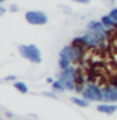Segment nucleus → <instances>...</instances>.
Wrapping results in <instances>:
<instances>
[{
    "instance_id": "f257e3e1",
    "label": "nucleus",
    "mask_w": 117,
    "mask_h": 120,
    "mask_svg": "<svg viewBox=\"0 0 117 120\" xmlns=\"http://www.w3.org/2000/svg\"><path fill=\"white\" fill-rule=\"evenodd\" d=\"M18 51L24 59H27L32 64H40L42 63V51L35 43H29V45L23 43V45L18 46Z\"/></svg>"
},
{
    "instance_id": "f03ea898",
    "label": "nucleus",
    "mask_w": 117,
    "mask_h": 120,
    "mask_svg": "<svg viewBox=\"0 0 117 120\" xmlns=\"http://www.w3.org/2000/svg\"><path fill=\"white\" fill-rule=\"evenodd\" d=\"M79 69L75 67V66H69L67 69H64L61 71V74H59V80L64 83V86H66V91H74L75 90V80H77V77H79Z\"/></svg>"
},
{
    "instance_id": "7ed1b4c3",
    "label": "nucleus",
    "mask_w": 117,
    "mask_h": 120,
    "mask_svg": "<svg viewBox=\"0 0 117 120\" xmlns=\"http://www.w3.org/2000/svg\"><path fill=\"white\" fill-rule=\"evenodd\" d=\"M82 96L88 101H95V102H103V88L96 85L95 82H88L85 85L83 91L80 93Z\"/></svg>"
},
{
    "instance_id": "20e7f679",
    "label": "nucleus",
    "mask_w": 117,
    "mask_h": 120,
    "mask_svg": "<svg viewBox=\"0 0 117 120\" xmlns=\"http://www.w3.org/2000/svg\"><path fill=\"white\" fill-rule=\"evenodd\" d=\"M24 19L31 26H45L48 22V15L42 10H27L24 13Z\"/></svg>"
},
{
    "instance_id": "39448f33",
    "label": "nucleus",
    "mask_w": 117,
    "mask_h": 120,
    "mask_svg": "<svg viewBox=\"0 0 117 120\" xmlns=\"http://www.w3.org/2000/svg\"><path fill=\"white\" fill-rule=\"evenodd\" d=\"M87 30H91V32H95V34H98L99 37H103L104 40H108L109 37V32L108 29L103 26V22H101V19H91L87 22Z\"/></svg>"
},
{
    "instance_id": "423d86ee",
    "label": "nucleus",
    "mask_w": 117,
    "mask_h": 120,
    "mask_svg": "<svg viewBox=\"0 0 117 120\" xmlns=\"http://www.w3.org/2000/svg\"><path fill=\"white\" fill-rule=\"evenodd\" d=\"M58 66H59V69L64 71V69H67L69 66H72V59L71 56H69V50H67V45L63 46L61 48V51H59V58H58Z\"/></svg>"
},
{
    "instance_id": "0eeeda50",
    "label": "nucleus",
    "mask_w": 117,
    "mask_h": 120,
    "mask_svg": "<svg viewBox=\"0 0 117 120\" xmlns=\"http://www.w3.org/2000/svg\"><path fill=\"white\" fill-rule=\"evenodd\" d=\"M103 102H117V86L106 85L103 88Z\"/></svg>"
},
{
    "instance_id": "6e6552de",
    "label": "nucleus",
    "mask_w": 117,
    "mask_h": 120,
    "mask_svg": "<svg viewBox=\"0 0 117 120\" xmlns=\"http://www.w3.org/2000/svg\"><path fill=\"white\" fill-rule=\"evenodd\" d=\"M96 111L108 114V115H112L114 112H117V104H114V102H101V104L96 106Z\"/></svg>"
},
{
    "instance_id": "1a4fd4ad",
    "label": "nucleus",
    "mask_w": 117,
    "mask_h": 120,
    "mask_svg": "<svg viewBox=\"0 0 117 120\" xmlns=\"http://www.w3.org/2000/svg\"><path fill=\"white\" fill-rule=\"evenodd\" d=\"M101 22H103V26L108 29V30H112V29L117 27V24L114 22V19L111 18L109 15H103V16H101Z\"/></svg>"
},
{
    "instance_id": "9d476101",
    "label": "nucleus",
    "mask_w": 117,
    "mask_h": 120,
    "mask_svg": "<svg viewBox=\"0 0 117 120\" xmlns=\"http://www.w3.org/2000/svg\"><path fill=\"white\" fill-rule=\"evenodd\" d=\"M71 102L72 104H75V106H79V107H88L90 106V101L88 99H85L83 96H72L71 98Z\"/></svg>"
},
{
    "instance_id": "9b49d317",
    "label": "nucleus",
    "mask_w": 117,
    "mask_h": 120,
    "mask_svg": "<svg viewBox=\"0 0 117 120\" xmlns=\"http://www.w3.org/2000/svg\"><path fill=\"white\" fill-rule=\"evenodd\" d=\"M13 86H15V90H16V91L23 93V94H27V93H29V86H27L24 82L16 80V82H13Z\"/></svg>"
},
{
    "instance_id": "f8f14e48",
    "label": "nucleus",
    "mask_w": 117,
    "mask_h": 120,
    "mask_svg": "<svg viewBox=\"0 0 117 120\" xmlns=\"http://www.w3.org/2000/svg\"><path fill=\"white\" fill-rule=\"evenodd\" d=\"M51 91H55V93H63V91H66V86H64V83L58 79V80H55L53 83H51Z\"/></svg>"
},
{
    "instance_id": "ddd939ff",
    "label": "nucleus",
    "mask_w": 117,
    "mask_h": 120,
    "mask_svg": "<svg viewBox=\"0 0 117 120\" xmlns=\"http://www.w3.org/2000/svg\"><path fill=\"white\" fill-rule=\"evenodd\" d=\"M108 15H109V16H111L112 19H114V22L117 24V7H112V8H111V11H109Z\"/></svg>"
},
{
    "instance_id": "4468645a",
    "label": "nucleus",
    "mask_w": 117,
    "mask_h": 120,
    "mask_svg": "<svg viewBox=\"0 0 117 120\" xmlns=\"http://www.w3.org/2000/svg\"><path fill=\"white\" fill-rule=\"evenodd\" d=\"M42 94L43 96H48V98H55V99L58 98V93H55V91H43Z\"/></svg>"
},
{
    "instance_id": "2eb2a0df",
    "label": "nucleus",
    "mask_w": 117,
    "mask_h": 120,
    "mask_svg": "<svg viewBox=\"0 0 117 120\" xmlns=\"http://www.w3.org/2000/svg\"><path fill=\"white\" fill-rule=\"evenodd\" d=\"M18 79H16V75H8V77H5L3 79V82H16Z\"/></svg>"
},
{
    "instance_id": "dca6fc26",
    "label": "nucleus",
    "mask_w": 117,
    "mask_h": 120,
    "mask_svg": "<svg viewBox=\"0 0 117 120\" xmlns=\"http://www.w3.org/2000/svg\"><path fill=\"white\" fill-rule=\"evenodd\" d=\"M18 10H19V7L16 3H11V5H10V11H11V13H16Z\"/></svg>"
},
{
    "instance_id": "f3484780",
    "label": "nucleus",
    "mask_w": 117,
    "mask_h": 120,
    "mask_svg": "<svg viewBox=\"0 0 117 120\" xmlns=\"http://www.w3.org/2000/svg\"><path fill=\"white\" fill-rule=\"evenodd\" d=\"M74 3H80V5H88L91 0H72Z\"/></svg>"
},
{
    "instance_id": "a211bd4d",
    "label": "nucleus",
    "mask_w": 117,
    "mask_h": 120,
    "mask_svg": "<svg viewBox=\"0 0 117 120\" xmlns=\"http://www.w3.org/2000/svg\"><path fill=\"white\" fill-rule=\"evenodd\" d=\"M111 85H114V86H117V75H114V77L111 79Z\"/></svg>"
},
{
    "instance_id": "6ab92c4d",
    "label": "nucleus",
    "mask_w": 117,
    "mask_h": 120,
    "mask_svg": "<svg viewBox=\"0 0 117 120\" xmlns=\"http://www.w3.org/2000/svg\"><path fill=\"white\" fill-rule=\"evenodd\" d=\"M5 13H7V8H5V7H2V3H0V16H3Z\"/></svg>"
},
{
    "instance_id": "aec40b11",
    "label": "nucleus",
    "mask_w": 117,
    "mask_h": 120,
    "mask_svg": "<svg viewBox=\"0 0 117 120\" xmlns=\"http://www.w3.org/2000/svg\"><path fill=\"white\" fill-rule=\"evenodd\" d=\"M104 2H106L108 5H111V7H114V2H116V0H104Z\"/></svg>"
},
{
    "instance_id": "412c9836",
    "label": "nucleus",
    "mask_w": 117,
    "mask_h": 120,
    "mask_svg": "<svg viewBox=\"0 0 117 120\" xmlns=\"http://www.w3.org/2000/svg\"><path fill=\"white\" fill-rule=\"evenodd\" d=\"M55 82V80H53V79H51V77H48V79H47V83H50V85H51V83H53Z\"/></svg>"
},
{
    "instance_id": "4be33fe9",
    "label": "nucleus",
    "mask_w": 117,
    "mask_h": 120,
    "mask_svg": "<svg viewBox=\"0 0 117 120\" xmlns=\"http://www.w3.org/2000/svg\"><path fill=\"white\" fill-rule=\"evenodd\" d=\"M3 2H7V0H0V3H3Z\"/></svg>"
}]
</instances>
